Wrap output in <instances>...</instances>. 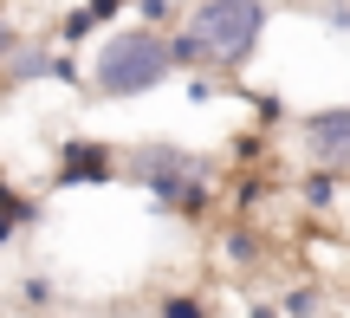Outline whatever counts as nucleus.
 I'll list each match as a JSON object with an SVG mask.
<instances>
[{"mask_svg": "<svg viewBox=\"0 0 350 318\" xmlns=\"http://www.w3.org/2000/svg\"><path fill=\"white\" fill-rule=\"evenodd\" d=\"M124 176L175 221H208L214 195H221V163L182 150V143H130L124 150Z\"/></svg>", "mask_w": 350, "mask_h": 318, "instance_id": "obj_1", "label": "nucleus"}, {"mask_svg": "<svg viewBox=\"0 0 350 318\" xmlns=\"http://www.w3.org/2000/svg\"><path fill=\"white\" fill-rule=\"evenodd\" d=\"M91 98L104 104H124V98H150V91H163L175 72V52H169V33H156V26L143 20H124L111 26V33L91 46Z\"/></svg>", "mask_w": 350, "mask_h": 318, "instance_id": "obj_2", "label": "nucleus"}, {"mask_svg": "<svg viewBox=\"0 0 350 318\" xmlns=\"http://www.w3.org/2000/svg\"><path fill=\"white\" fill-rule=\"evenodd\" d=\"M182 26L201 39L214 78H240L260 52L266 26H273V0H188Z\"/></svg>", "mask_w": 350, "mask_h": 318, "instance_id": "obj_3", "label": "nucleus"}, {"mask_svg": "<svg viewBox=\"0 0 350 318\" xmlns=\"http://www.w3.org/2000/svg\"><path fill=\"white\" fill-rule=\"evenodd\" d=\"M292 150L305 169H331L350 176V104H318V111L292 117Z\"/></svg>", "mask_w": 350, "mask_h": 318, "instance_id": "obj_4", "label": "nucleus"}, {"mask_svg": "<svg viewBox=\"0 0 350 318\" xmlns=\"http://www.w3.org/2000/svg\"><path fill=\"white\" fill-rule=\"evenodd\" d=\"M124 176V150H111L104 137H65L59 163H52V189H111Z\"/></svg>", "mask_w": 350, "mask_h": 318, "instance_id": "obj_5", "label": "nucleus"}, {"mask_svg": "<svg viewBox=\"0 0 350 318\" xmlns=\"http://www.w3.org/2000/svg\"><path fill=\"white\" fill-rule=\"evenodd\" d=\"M214 267L227 273V280H260L266 267H273V234H266V221H221L214 228Z\"/></svg>", "mask_w": 350, "mask_h": 318, "instance_id": "obj_6", "label": "nucleus"}, {"mask_svg": "<svg viewBox=\"0 0 350 318\" xmlns=\"http://www.w3.org/2000/svg\"><path fill=\"white\" fill-rule=\"evenodd\" d=\"M344 195H350V176H331V169H299V176H292V202L312 221H331L344 208Z\"/></svg>", "mask_w": 350, "mask_h": 318, "instance_id": "obj_7", "label": "nucleus"}, {"mask_svg": "<svg viewBox=\"0 0 350 318\" xmlns=\"http://www.w3.org/2000/svg\"><path fill=\"white\" fill-rule=\"evenodd\" d=\"M65 78V46H39V39H26L20 52H13L7 65H0V85H59Z\"/></svg>", "mask_w": 350, "mask_h": 318, "instance_id": "obj_8", "label": "nucleus"}, {"mask_svg": "<svg viewBox=\"0 0 350 318\" xmlns=\"http://www.w3.org/2000/svg\"><path fill=\"white\" fill-rule=\"evenodd\" d=\"M279 312L286 318H325V306H331V286L318 280V273H305V280H292V286H279Z\"/></svg>", "mask_w": 350, "mask_h": 318, "instance_id": "obj_9", "label": "nucleus"}, {"mask_svg": "<svg viewBox=\"0 0 350 318\" xmlns=\"http://www.w3.org/2000/svg\"><path fill=\"white\" fill-rule=\"evenodd\" d=\"M104 33H111V26H104L98 13L85 7V0L59 13V46H65V52H78V46H85V39H104Z\"/></svg>", "mask_w": 350, "mask_h": 318, "instance_id": "obj_10", "label": "nucleus"}, {"mask_svg": "<svg viewBox=\"0 0 350 318\" xmlns=\"http://www.w3.org/2000/svg\"><path fill=\"white\" fill-rule=\"evenodd\" d=\"M130 20L156 26V33H175V26H182V7H175V0H130Z\"/></svg>", "mask_w": 350, "mask_h": 318, "instance_id": "obj_11", "label": "nucleus"}, {"mask_svg": "<svg viewBox=\"0 0 350 318\" xmlns=\"http://www.w3.org/2000/svg\"><path fill=\"white\" fill-rule=\"evenodd\" d=\"M240 98L253 104V130H279L286 124V104H279L273 91H240Z\"/></svg>", "mask_w": 350, "mask_h": 318, "instance_id": "obj_12", "label": "nucleus"}, {"mask_svg": "<svg viewBox=\"0 0 350 318\" xmlns=\"http://www.w3.org/2000/svg\"><path fill=\"white\" fill-rule=\"evenodd\" d=\"M52 299H59V286H52V273H26V280H20V306H26V312H46Z\"/></svg>", "mask_w": 350, "mask_h": 318, "instance_id": "obj_13", "label": "nucleus"}, {"mask_svg": "<svg viewBox=\"0 0 350 318\" xmlns=\"http://www.w3.org/2000/svg\"><path fill=\"white\" fill-rule=\"evenodd\" d=\"M156 318H214V306L201 293H169L163 306H156Z\"/></svg>", "mask_w": 350, "mask_h": 318, "instance_id": "obj_14", "label": "nucleus"}, {"mask_svg": "<svg viewBox=\"0 0 350 318\" xmlns=\"http://www.w3.org/2000/svg\"><path fill=\"white\" fill-rule=\"evenodd\" d=\"M312 13H318V20L331 26V33H344V39H350V0H318Z\"/></svg>", "mask_w": 350, "mask_h": 318, "instance_id": "obj_15", "label": "nucleus"}, {"mask_svg": "<svg viewBox=\"0 0 350 318\" xmlns=\"http://www.w3.org/2000/svg\"><path fill=\"white\" fill-rule=\"evenodd\" d=\"M26 46V33H20V20H13V13H0V65L13 59V52Z\"/></svg>", "mask_w": 350, "mask_h": 318, "instance_id": "obj_16", "label": "nucleus"}, {"mask_svg": "<svg viewBox=\"0 0 350 318\" xmlns=\"http://www.w3.org/2000/svg\"><path fill=\"white\" fill-rule=\"evenodd\" d=\"M214 98H221V78H214V72L188 78V104H214Z\"/></svg>", "mask_w": 350, "mask_h": 318, "instance_id": "obj_17", "label": "nucleus"}, {"mask_svg": "<svg viewBox=\"0 0 350 318\" xmlns=\"http://www.w3.org/2000/svg\"><path fill=\"white\" fill-rule=\"evenodd\" d=\"M85 7L98 13L104 26H117V20H124V13H130V0H85Z\"/></svg>", "mask_w": 350, "mask_h": 318, "instance_id": "obj_18", "label": "nucleus"}, {"mask_svg": "<svg viewBox=\"0 0 350 318\" xmlns=\"http://www.w3.org/2000/svg\"><path fill=\"white\" fill-rule=\"evenodd\" d=\"M247 318H286V312H279V299H247Z\"/></svg>", "mask_w": 350, "mask_h": 318, "instance_id": "obj_19", "label": "nucleus"}, {"mask_svg": "<svg viewBox=\"0 0 350 318\" xmlns=\"http://www.w3.org/2000/svg\"><path fill=\"white\" fill-rule=\"evenodd\" d=\"M175 7H188V0H175Z\"/></svg>", "mask_w": 350, "mask_h": 318, "instance_id": "obj_20", "label": "nucleus"}]
</instances>
